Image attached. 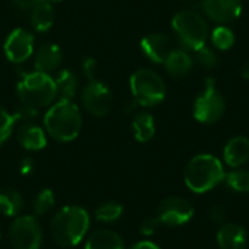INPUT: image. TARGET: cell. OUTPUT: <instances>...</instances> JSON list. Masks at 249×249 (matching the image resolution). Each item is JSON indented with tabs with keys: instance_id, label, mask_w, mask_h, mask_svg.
<instances>
[{
	"instance_id": "25",
	"label": "cell",
	"mask_w": 249,
	"mask_h": 249,
	"mask_svg": "<svg viewBox=\"0 0 249 249\" xmlns=\"http://www.w3.org/2000/svg\"><path fill=\"white\" fill-rule=\"evenodd\" d=\"M212 42L217 50H229L235 44V34L231 28L220 25L212 32Z\"/></svg>"
},
{
	"instance_id": "11",
	"label": "cell",
	"mask_w": 249,
	"mask_h": 249,
	"mask_svg": "<svg viewBox=\"0 0 249 249\" xmlns=\"http://www.w3.org/2000/svg\"><path fill=\"white\" fill-rule=\"evenodd\" d=\"M34 53V36L22 29L18 28L9 34L4 41V54L9 61L12 63H23L26 61Z\"/></svg>"
},
{
	"instance_id": "13",
	"label": "cell",
	"mask_w": 249,
	"mask_h": 249,
	"mask_svg": "<svg viewBox=\"0 0 249 249\" xmlns=\"http://www.w3.org/2000/svg\"><path fill=\"white\" fill-rule=\"evenodd\" d=\"M140 47H142L143 53L146 54V57L158 64H163L165 60L168 58V55L174 50L171 38L160 32H153V34L146 35L142 39Z\"/></svg>"
},
{
	"instance_id": "4",
	"label": "cell",
	"mask_w": 249,
	"mask_h": 249,
	"mask_svg": "<svg viewBox=\"0 0 249 249\" xmlns=\"http://www.w3.org/2000/svg\"><path fill=\"white\" fill-rule=\"evenodd\" d=\"M18 95L25 108L39 109L50 105L57 96L54 79L41 71L25 73L18 83Z\"/></svg>"
},
{
	"instance_id": "33",
	"label": "cell",
	"mask_w": 249,
	"mask_h": 249,
	"mask_svg": "<svg viewBox=\"0 0 249 249\" xmlns=\"http://www.w3.org/2000/svg\"><path fill=\"white\" fill-rule=\"evenodd\" d=\"M12 1L20 9H32V7H35L38 3H41L44 0H12Z\"/></svg>"
},
{
	"instance_id": "32",
	"label": "cell",
	"mask_w": 249,
	"mask_h": 249,
	"mask_svg": "<svg viewBox=\"0 0 249 249\" xmlns=\"http://www.w3.org/2000/svg\"><path fill=\"white\" fill-rule=\"evenodd\" d=\"M95 66H96V61H95L93 58H88V60L83 63L85 74L89 77V80H95Z\"/></svg>"
},
{
	"instance_id": "34",
	"label": "cell",
	"mask_w": 249,
	"mask_h": 249,
	"mask_svg": "<svg viewBox=\"0 0 249 249\" xmlns=\"http://www.w3.org/2000/svg\"><path fill=\"white\" fill-rule=\"evenodd\" d=\"M130 249H160L155 242L152 241H140L136 245H133Z\"/></svg>"
},
{
	"instance_id": "1",
	"label": "cell",
	"mask_w": 249,
	"mask_h": 249,
	"mask_svg": "<svg viewBox=\"0 0 249 249\" xmlns=\"http://www.w3.org/2000/svg\"><path fill=\"white\" fill-rule=\"evenodd\" d=\"M225 166L213 155L201 153L194 156L185 166L184 181L190 191L206 194L225 179Z\"/></svg>"
},
{
	"instance_id": "10",
	"label": "cell",
	"mask_w": 249,
	"mask_h": 249,
	"mask_svg": "<svg viewBox=\"0 0 249 249\" xmlns=\"http://www.w3.org/2000/svg\"><path fill=\"white\" fill-rule=\"evenodd\" d=\"M82 101H83L85 108L96 117L107 115L112 107L111 90L108 89V86L98 82L96 79L90 80L85 86L83 93H82Z\"/></svg>"
},
{
	"instance_id": "30",
	"label": "cell",
	"mask_w": 249,
	"mask_h": 249,
	"mask_svg": "<svg viewBox=\"0 0 249 249\" xmlns=\"http://www.w3.org/2000/svg\"><path fill=\"white\" fill-rule=\"evenodd\" d=\"M159 225H160V220L158 217H147L140 225V233L143 236H152L158 232Z\"/></svg>"
},
{
	"instance_id": "14",
	"label": "cell",
	"mask_w": 249,
	"mask_h": 249,
	"mask_svg": "<svg viewBox=\"0 0 249 249\" xmlns=\"http://www.w3.org/2000/svg\"><path fill=\"white\" fill-rule=\"evenodd\" d=\"M216 242L219 249H245L248 235L242 226L236 223H225L217 231Z\"/></svg>"
},
{
	"instance_id": "37",
	"label": "cell",
	"mask_w": 249,
	"mask_h": 249,
	"mask_svg": "<svg viewBox=\"0 0 249 249\" xmlns=\"http://www.w3.org/2000/svg\"><path fill=\"white\" fill-rule=\"evenodd\" d=\"M45 1H48V3H55V1H61V0H45Z\"/></svg>"
},
{
	"instance_id": "8",
	"label": "cell",
	"mask_w": 249,
	"mask_h": 249,
	"mask_svg": "<svg viewBox=\"0 0 249 249\" xmlns=\"http://www.w3.org/2000/svg\"><path fill=\"white\" fill-rule=\"evenodd\" d=\"M9 241L15 249H39L42 231L34 216L16 217L9 229Z\"/></svg>"
},
{
	"instance_id": "22",
	"label": "cell",
	"mask_w": 249,
	"mask_h": 249,
	"mask_svg": "<svg viewBox=\"0 0 249 249\" xmlns=\"http://www.w3.org/2000/svg\"><path fill=\"white\" fill-rule=\"evenodd\" d=\"M54 83H55L57 95H60V99L71 101V98L77 92V79H76L74 73L70 70H61L55 76Z\"/></svg>"
},
{
	"instance_id": "17",
	"label": "cell",
	"mask_w": 249,
	"mask_h": 249,
	"mask_svg": "<svg viewBox=\"0 0 249 249\" xmlns=\"http://www.w3.org/2000/svg\"><path fill=\"white\" fill-rule=\"evenodd\" d=\"M18 142L26 150H41L47 146V137L41 127L23 124L18 131Z\"/></svg>"
},
{
	"instance_id": "7",
	"label": "cell",
	"mask_w": 249,
	"mask_h": 249,
	"mask_svg": "<svg viewBox=\"0 0 249 249\" xmlns=\"http://www.w3.org/2000/svg\"><path fill=\"white\" fill-rule=\"evenodd\" d=\"M226 109L225 99L217 90L216 80L213 77L206 79L204 90L197 96L194 102V118L203 124L217 123Z\"/></svg>"
},
{
	"instance_id": "29",
	"label": "cell",
	"mask_w": 249,
	"mask_h": 249,
	"mask_svg": "<svg viewBox=\"0 0 249 249\" xmlns=\"http://www.w3.org/2000/svg\"><path fill=\"white\" fill-rule=\"evenodd\" d=\"M196 58L206 69H213L219 61L217 54L212 48H209L207 45H204V47H201L200 50L196 51Z\"/></svg>"
},
{
	"instance_id": "31",
	"label": "cell",
	"mask_w": 249,
	"mask_h": 249,
	"mask_svg": "<svg viewBox=\"0 0 249 249\" xmlns=\"http://www.w3.org/2000/svg\"><path fill=\"white\" fill-rule=\"evenodd\" d=\"M225 216H226V212L222 206H213L209 212V219L213 222V223H220L225 220Z\"/></svg>"
},
{
	"instance_id": "19",
	"label": "cell",
	"mask_w": 249,
	"mask_h": 249,
	"mask_svg": "<svg viewBox=\"0 0 249 249\" xmlns=\"http://www.w3.org/2000/svg\"><path fill=\"white\" fill-rule=\"evenodd\" d=\"M163 64L171 76L184 77L193 69V58L185 50H172Z\"/></svg>"
},
{
	"instance_id": "9",
	"label": "cell",
	"mask_w": 249,
	"mask_h": 249,
	"mask_svg": "<svg viewBox=\"0 0 249 249\" xmlns=\"http://www.w3.org/2000/svg\"><path fill=\"white\" fill-rule=\"evenodd\" d=\"M194 216L193 204L182 197L165 198L158 209V219L168 226H181L188 223Z\"/></svg>"
},
{
	"instance_id": "16",
	"label": "cell",
	"mask_w": 249,
	"mask_h": 249,
	"mask_svg": "<svg viewBox=\"0 0 249 249\" xmlns=\"http://www.w3.org/2000/svg\"><path fill=\"white\" fill-rule=\"evenodd\" d=\"M61 57H63V53H61L58 45H55V44H45V45H42L36 51L34 66H35L36 71L48 74L50 71L55 70L60 66Z\"/></svg>"
},
{
	"instance_id": "15",
	"label": "cell",
	"mask_w": 249,
	"mask_h": 249,
	"mask_svg": "<svg viewBox=\"0 0 249 249\" xmlns=\"http://www.w3.org/2000/svg\"><path fill=\"white\" fill-rule=\"evenodd\" d=\"M223 160L232 169L242 168L249 162V139L244 136L232 137L223 149Z\"/></svg>"
},
{
	"instance_id": "28",
	"label": "cell",
	"mask_w": 249,
	"mask_h": 249,
	"mask_svg": "<svg viewBox=\"0 0 249 249\" xmlns=\"http://www.w3.org/2000/svg\"><path fill=\"white\" fill-rule=\"evenodd\" d=\"M19 114H9L3 107H0V144H3L12 134L15 123L19 120Z\"/></svg>"
},
{
	"instance_id": "21",
	"label": "cell",
	"mask_w": 249,
	"mask_h": 249,
	"mask_svg": "<svg viewBox=\"0 0 249 249\" xmlns=\"http://www.w3.org/2000/svg\"><path fill=\"white\" fill-rule=\"evenodd\" d=\"M155 120L150 114L147 112H142L139 115H136V118L133 120V133L137 142L140 143H147L149 140L153 139L155 136Z\"/></svg>"
},
{
	"instance_id": "6",
	"label": "cell",
	"mask_w": 249,
	"mask_h": 249,
	"mask_svg": "<svg viewBox=\"0 0 249 249\" xmlns=\"http://www.w3.org/2000/svg\"><path fill=\"white\" fill-rule=\"evenodd\" d=\"M134 102L140 107H155L165 99L166 86L162 77L149 69H140L130 77Z\"/></svg>"
},
{
	"instance_id": "26",
	"label": "cell",
	"mask_w": 249,
	"mask_h": 249,
	"mask_svg": "<svg viewBox=\"0 0 249 249\" xmlns=\"http://www.w3.org/2000/svg\"><path fill=\"white\" fill-rule=\"evenodd\" d=\"M55 203V197L54 193L51 190H42L36 194V197L34 198V204H32V210L36 216H42L47 212L51 210V207Z\"/></svg>"
},
{
	"instance_id": "27",
	"label": "cell",
	"mask_w": 249,
	"mask_h": 249,
	"mask_svg": "<svg viewBox=\"0 0 249 249\" xmlns=\"http://www.w3.org/2000/svg\"><path fill=\"white\" fill-rule=\"evenodd\" d=\"M123 212H124V209H123L121 204H118V203H105V204H102L101 207L96 209L95 217H96L99 222H107V223H109V222L118 220V219L121 217Z\"/></svg>"
},
{
	"instance_id": "38",
	"label": "cell",
	"mask_w": 249,
	"mask_h": 249,
	"mask_svg": "<svg viewBox=\"0 0 249 249\" xmlns=\"http://www.w3.org/2000/svg\"><path fill=\"white\" fill-rule=\"evenodd\" d=\"M0 238H1V233H0Z\"/></svg>"
},
{
	"instance_id": "3",
	"label": "cell",
	"mask_w": 249,
	"mask_h": 249,
	"mask_svg": "<svg viewBox=\"0 0 249 249\" xmlns=\"http://www.w3.org/2000/svg\"><path fill=\"white\" fill-rule=\"evenodd\" d=\"M44 124L51 137L58 142L74 140L82 128V115L79 108L67 99L54 104L44 117Z\"/></svg>"
},
{
	"instance_id": "18",
	"label": "cell",
	"mask_w": 249,
	"mask_h": 249,
	"mask_svg": "<svg viewBox=\"0 0 249 249\" xmlns=\"http://www.w3.org/2000/svg\"><path fill=\"white\" fill-rule=\"evenodd\" d=\"M85 249H124V242L115 232L99 229L89 235Z\"/></svg>"
},
{
	"instance_id": "35",
	"label": "cell",
	"mask_w": 249,
	"mask_h": 249,
	"mask_svg": "<svg viewBox=\"0 0 249 249\" xmlns=\"http://www.w3.org/2000/svg\"><path fill=\"white\" fill-rule=\"evenodd\" d=\"M32 166H34V163H32L31 159H23L22 163H20V172L22 174H29L32 171Z\"/></svg>"
},
{
	"instance_id": "5",
	"label": "cell",
	"mask_w": 249,
	"mask_h": 249,
	"mask_svg": "<svg viewBox=\"0 0 249 249\" xmlns=\"http://www.w3.org/2000/svg\"><path fill=\"white\" fill-rule=\"evenodd\" d=\"M172 29L185 51H197L206 45L209 26L204 18L194 10H181L172 19Z\"/></svg>"
},
{
	"instance_id": "12",
	"label": "cell",
	"mask_w": 249,
	"mask_h": 249,
	"mask_svg": "<svg viewBox=\"0 0 249 249\" xmlns=\"http://www.w3.org/2000/svg\"><path fill=\"white\" fill-rule=\"evenodd\" d=\"M204 13L217 23H231L242 13L241 0H203Z\"/></svg>"
},
{
	"instance_id": "2",
	"label": "cell",
	"mask_w": 249,
	"mask_h": 249,
	"mask_svg": "<svg viewBox=\"0 0 249 249\" xmlns=\"http://www.w3.org/2000/svg\"><path fill=\"white\" fill-rule=\"evenodd\" d=\"M89 214L79 206L63 207L51 222V235L54 241L64 247H76L85 238L89 229Z\"/></svg>"
},
{
	"instance_id": "23",
	"label": "cell",
	"mask_w": 249,
	"mask_h": 249,
	"mask_svg": "<svg viewBox=\"0 0 249 249\" xmlns=\"http://www.w3.org/2000/svg\"><path fill=\"white\" fill-rule=\"evenodd\" d=\"M22 206H23V200L16 190L13 188L0 190V212L4 216L13 217L19 214V212L22 210Z\"/></svg>"
},
{
	"instance_id": "20",
	"label": "cell",
	"mask_w": 249,
	"mask_h": 249,
	"mask_svg": "<svg viewBox=\"0 0 249 249\" xmlns=\"http://www.w3.org/2000/svg\"><path fill=\"white\" fill-rule=\"evenodd\" d=\"M54 9L51 6V3L48 1H41L38 3L35 7H32V12H31V23L32 26L39 31V32H44V31H48L53 23H54Z\"/></svg>"
},
{
	"instance_id": "36",
	"label": "cell",
	"mask_w": 249,
	"mask_h": 249,
	"mask_svg": "<svg viewBox=\"0 0 249 249\" xmlns=\"http://www.w3.org/2000/svg\"><path fill=\"white\" fill-rule=\"evenodd\" d=\"M241 74H242L244 79H248L249 80V61L244 64V67H242V70H241Z\"/></svg>"
},
{
	"instance_id": "24",
	"label": "cell",
	"mask_w": 249,
	"mask_h": 249,
	"mask_svg": "<svg viewBox=\"0 0 249 249\" xmlns=\"http://www.w3.org/2000/svg\"><path fill=\"white\" fill-rule=\"evenodd\" d=\"M226 185L235 193H249V171L242 168H235L225 175Z\"/></svg>"
}]
</instances>
